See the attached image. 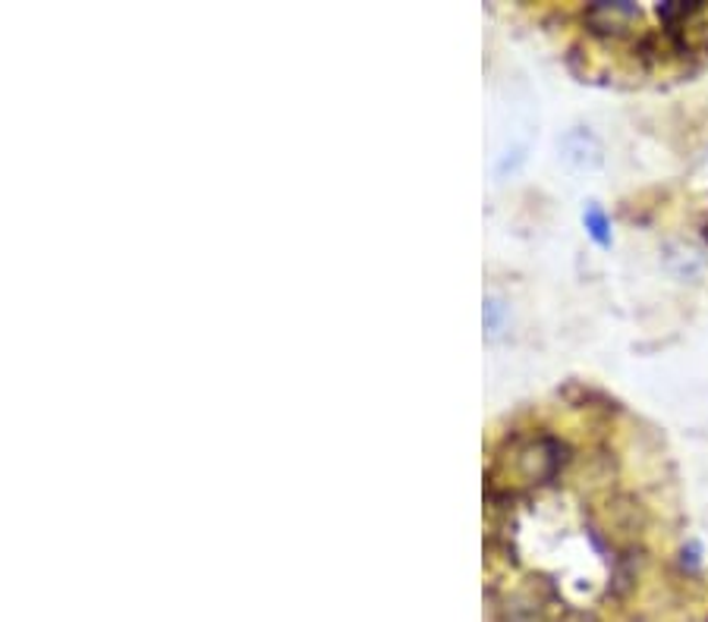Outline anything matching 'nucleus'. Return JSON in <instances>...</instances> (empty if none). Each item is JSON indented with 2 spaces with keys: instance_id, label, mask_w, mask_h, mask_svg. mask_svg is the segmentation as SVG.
Instances as JSON below:
<instances>
[{
  "instance_id": "f257e3e1",
  "label": "nucleus",
  "mask_w": 708,
  "mask_h": 622,
  "mask_svg": "<svg viewBox=\"0 0 708 622\" xmlns=\"http://www.w3.org/2000/svg\"><path fill=\"white\" fill-rule=\"evenodd\" d=\"M655 13L681 50L708 47V3H659Z\"/></svg>"
},
{
  "instance_id": "f03ea898",
  "label": "nucleus",
  "mask_w": 708,
  "mask_h": 622,
  "mask_svg": "<svg viewBox=\"0 0 708 622\" xmlns=\"http://www.w3.org/2000/svg\"><path fill=\"white\" fill-rule=\"evenodd\" d=\"M639 20H642V10L637 3H627V0H611V3L602 0V3L586 7V13H583V23L602 38H623L637 29Z\"/></svg>"
},
{
  "instance_id": "7ed1b4c3",
  "label": "nucleus",
  "mask_w": 708,
  "mask_h": 622,
  "mask_svg": "<svg viewBox=\"0 0 708 622\" xmlns=\"http://www.w3.org/2000/svg\"><path fill=\"white\" fill-rule=\"evenodd\" d=\"M586 227H589V233L602 242V246H608L611 242V233H608V217L602 214V207H589L586 211Z\"/></svg>"
}]
</instances>
